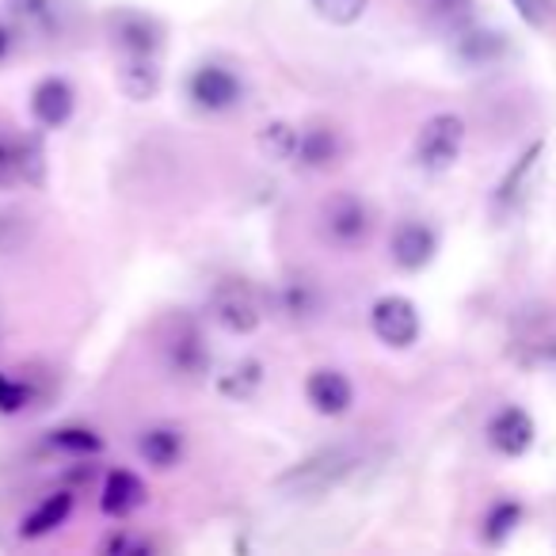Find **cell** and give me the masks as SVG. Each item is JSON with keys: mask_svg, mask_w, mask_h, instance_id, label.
<instances>
[{"mask_svg": "<svg viewBox=\"0 0 556 556\" xmlns=\"http://www.w3.org/2000/svg\"><path fill=\"white\" fill-rule=\"evenodd\" d=\"M363 465V454L351 442H336V446H320L317 454L302 457L290 465L282 477H275V492L287 500H325L340 484H348L351 472Z\"/></svg>", "mask_w": 556, "mask_h": 556, "instance_id": "6da1fadb", "label": "cell"}, {"mask_svg": "<svg viewBox=\"0 0 556 556\" xmlns=\"http://www.w3.org/2000/svg\"><path fill=\"white\" fill-rule=\"evenodd\" d=\"M47 184V149L39 134H16L0 126V191Z\"/></svg>", "mask_w": 556, "mask_h": 556, "instance_id": "7a4b0ae2", "label": "cell"}, {"mask_svg": "<svg viewBox=\"0 0 556 556\" xmlns=\"http://www.w3.org/2000/svg\"><path fill=\"white\" fill-rule=\"evenodd\" d=\"M210 320L229 336H252L263 325V302L252 282H244V278H222L210 290Z\"/></svg>", "mask_w": 556, "mask_h": 556, "instance_id": "3957f363", "label": "cell"}, {"mask_svg": "<svg viewBox=\"0 0 556 556\" xmlns=\"http://www.w3.org/2000/svg\"><path fill=\"white\" fill-rule=\"evenodd\" d=\"M374 232V214L358 194L336 191L332 199H325L320 206V237L340 252H355L358 244H366Z\"/></svg>", "mask_w": 556, "mask_h": 556, "instance_id": "277c9868", "label": "cell"}, {"mask_svg": "<svg viewBox=\"0 0 556 556\" xmlns=\"http://www.w3.org/2000/svg\"><path fill=\"white\" fill-rule=\"evenodd\" d=\"M462 146H465L462 115L442 111V115H431L419 126L412 156H416V164L424 172H446V168H454V161L462 156Z\"/></svg>", "mask_w": 556, "mask_h": 556, "instance_id": "5b68a950", "label": "cell"}, {"mask_svg": "<svg viewBox=\"0 0 556 556\" xmlns=\"http://www.w3.org/2000/svg\"><path fill=\"white\" fill-rule=\"evenodd\" d=\"M108 39L115 42L118 58H161L164 27L146 12L118 9L108 16Z\"/></svg>", "mask_w": 556, "mask_h": 556, "instance_id": "8992f818", "label": "cell"}, {"mask_svg": "<svg viewBox=\"0 0 556 556\" xmlns=\"http://www.w3.org/2000/svg\"><path fill=\"white\" fill-rule=\"evenodd\" d=\"M187 96L194 100L199 111H210V115H222V111L240 108L244 100V80L237 77L225 65H199L187 80Z\"/></svg>", "mask_w": 556, "mask_h": 556, "instance_id": "52a82bcc", "label": "cell"}, {"mask_svg": "<svg viewBox=\"0 0 556 556\" xmlns=\"http://www.w3.org/2000/svg\"><path fill=\"white\" fill-rule=\"evenodd\" d=\"M164 366L179 381H199L210 370L206 340L191 320H176V328L164 336Z\"/></svg>", "mask_w": 556, "mask_h": 556, "instance_id": "ba28073f", "label": "cell"}, {"mask_svg": "<svg viewBox=\"0 0 556 556\" xmlns=\"http://www.w3.org/2000/svg\"><path fill=\"white\" fill-rule=\"evenodd\" d=\"M370 328L386 348L404 351L419 340V309L401 294L378 298L370 309Z\"/></svg>", "mask_w": 556, "mask_h": 556, "instance_id": "9c48e42d", "label": "cell"}, {"mask_svg": "<svg viewBox=\"0 0 556 556\" xmlns=\"http://www.w3.org/2000/svg\"><path fill=\"white\" fill-rule=\"evenodd\" d=\"M439 252V237L427 222H401L389 237V255L401 270H424Z\"/></svg>", "mask_w": 556, "mask_h": 556, "instance_id": "30bf717a", "label": "cell"}, {"mask_svg": "<svg viewBox=\"0 0 556 556\" xmlns=\"http://www.w3.org/2000/svg\"><path fill=\"white\" fill-rule=\"evenodd\" d=\"M348 153V141L336 126H305L302 138H298V156L294 164L309 172H325V168H336Z\"/></svg>", "mask_w": 556, "mask_h": 556, "instance_id": "8fae6325", "label": "cell"}, {"mask_svg": "<svg viewBox=\"0 0 556 556\" xmlns=\"http://www.w3.org/2000/svg\"><path fill=\"white\" fill-rule=\"evenodd\" d=\"M488 442H492L495 454L503 457H522L533 446V419L522 408H503L488 424Z\"/></svg>", "mask_w": 556, "mask_h": 556, "instance_id": "7c38bea8", "label": "cell"}, {"mask_svg": "<svg viewBox=\"0 0 556 556\" xmlns=\"http://www.w3.org/2000/svg\"><path fill=\"white\" fill-rule=\"evenodd\" d=\"M73 108H77V96H73L70 80L62 77H47L35 85L31 92V115L39 126H47V130H58V126L70 123Z\"/></svg>", "mask_w": 556, "mask_h": 556, "instance_id": "4fadbf2b", "label": "cell"}, {"mask_svg": "<svg viewBox=\"0 0 556 556\" xmlns=\"http://www.w3.org/2000/svg\"><path fill=\"white\" fill-rule=\"evenodd\" d=\"M146 500H149V488H146V480H141L138 472H130V469L108 472V480H103V492H100L103 515L130 518L134 510L146 507Z\"/></svg>", "mask_w": 556, "mask_h": 556, "instance_id": "5bb4252c", "label": "cell"}, {"mask_svg": "<svg viewBox=\"0 0 556 556\" xmlns=\"http://www.w3.org/2000/svg\"><path fill=\"white\" fill-rule=\"evenodd\" d=\"M305 396L320 416H343L355 404V386L340 370H313L305 381Z\"/></svg>", "mask_w": 556, "mask_h": 556, "instance_id": "9a60e30c", "label": "cell"}, {"mask_svg": "<svg viewBox=\"0 0 556 556\" xmlns=\"http://www.w3.org/2000/svg\"><path fill=\"white\" fill-rule=\"evenodd\" d=\"M118 88L134 103L153 100L161 92V58H118Z\"/></svg>", "mask_w": 556, "mask_h": 556, "instance_id": "2e32d148", "label": "cell"}, {"mask_svg": "<svg viewBox=\"0 0 556 556\" xmlns=\"http://www.w3.org/2000/svg\"><path fill=\"white\" fill-rule=\"evenodd\" d=\"M138 454L141 462H149L153 469H176L179 457H184V431L179 427H149L138 439Z\"/></svg>", "mask_w": 556, "mask_h": 556, "instance_id": "e0dca14e", "label": "cell"}, {"mask_svg": "<svg viewBox=\"0 0 556 556\" xmlns=\"http://www.w3.org/2000/svg\"><path fill=\"white\" fill-rule=\"evenodd\" d=\"M454 54L462 58L465 65H492L507 54V35L500 31H480V27H469V31H457L454 39Z\"/></svg>", "mask_w": 556, "mask_h": 556, "instance_id": "ac0fdd59", "label": "cell"}, {"mask_svg": "<svg viewBox=\"0 0 556 556\" xmlns=\"http://www.w3.org/2000/svg\"><path fill=\"white\" fill-rule=\"evenodd\" d=\"M70 510H73V495H70V492L50 495V500H42L39 507H35L31 515L24 518L20 533H24V538H47V533H54L58 526H65Z\"/></svg>", "mask_w": 556, "mask_h": 556, "instance_id": "d6986e66", "label": "cell"}, {"mask_svg": "<svg viewBox=\"0 0 556 556\" xmlns=\"http://www.w3.org/2000/svg\"><path fill=\"white\" fill-rule=\"evenodd\" d=\"M538 156H541V141H533L530 149H526L522 156H518V164L515 168L503 176V184L495 187V206L500 210H510L518 199L526 194V184H530V176H533V168H538Z\"/></svg>", "mask_w": 556, "mask_h": 556, "instance_id": "ffe728a7", "label": "cell"}, {"mask_svg": "<svg viewBox=\"0 0 556 556\" xmlns=\"http://www.w3.org/2000/svg\"><path fill=\"white\" fill-rule=\"evenodd\" d=\"M298 138H302V130L290 123H267L260 130V138H255V146H260V153L267 156V161H278L287 164L298 156Z\"/></svg>", "mask_w": 556, "mask_h": 556, "instance_id": "44dd1931", "label": "cell"}, {"mask_svg": "<svg viewBox=\"0 0 556 556\" xmlns=\"http://www.w3.org/2000/svg\"><path fill=\"white\" fill-rule=\"evenodd\" d=\"M522 522V507L515 500H500L484 518V541L488 545H503L515 533V526Z\"/></svg>", "mask_w": 556, "mask_h": 556, "instance_id": "7402d4cb", "label": "cell"}, {"mask_svg": "<svg viewBox=\"0 0 556 556\" xmlns=\"http://www.w3.org/2000/svg\"><path fill=\"white\" fill-rule=\"evenodd\" d=\"M263 386V366L260 363H240V366H232L229 374L222 378V393L225 396H232V401H248V396H255V389Z\"/></svg>", "mask_w": 556, "mask_h": 556, "instance_id": "603a6c76", "label": "cell"}, {"mask_svg": "<svg viewBox=\"0 0 556 556\" xmlns=\"http://www.w3.org/2000/svg\"><path fill=\"white\" fill-rule=\"evenodd\" d=\"M50 446L62 450V454H77V457H88V454H100L103 450V439L88 427H62V431L50 434Z\"/></svg>", "mask_w": 556, "mask_h": 556, "instance_id": "cb8c5ba5", "label": "cell"}, {"mask_svg": "<svg viewBox=\"0 0 556 556\" xmlns=\"http://www.w3.org/2000/svg\"><path fill=\"white\" fill-rule=\"evenodd\" d=\"M313 9H317V16L328 20V24L351 27V24H358V20L366 16L370 0H313Z\"/></svg>", "mask_w": 556, "mask_h": 556, "instance_id": "d4e9b609", "label": "cell"}, {"mask_svg": "<svg viewBox=\"0 0 556 556\" xmlns=\"http://www.w3.org/2000/svg\"><path fill=\"white\" fill-rule=\"evenodd\" d=\"M427 12L431 24H442V27H465L472 12V0H419Z\"/></svg>", "mask_w": 556, "mask_h": 556, "instance_id": "484cf974", "label": "cell"}, {"mask_svg": "<svg viewBox=\"0 0 556 556\" xmlns=\"http://www.w3.org/2000/svg\"><path fill=\"white\" fill-rule=\"evenodd\" d=\"M31 386H27L24 378H12V374L0 370V412L4 416H16V412H24L27 404H31Z\"/></svg>", "mask_w": 556, "mask_h": 556, "instance_id": "4316f807", "label": "cell"}, {"mask_svg": "<svg viewBox=\"0 0 556 556\" xmlns=\"http://www.w3.org/2000/svg\"><path fill=\"white\" fill-rule=\"evenodd\" d=\"M4 9H9V16L20 20V24H50L54 0H4Z\"/></svg>", "mask_w": 556, "mask_h": 556, "instance_id": "83f0119b", "label": "cell"}, {"mask_svg": "<svg viewBox=\"0 0 556 556\" xmlns=\"http://www.w3.org/2000/svg\"><path fill=\"white\" fill-rule=\"evenodd\" d=\"M515 9L530 27H548L556 16V0H515Z\"/></svg>", "mask_w": 556, "mask_h": 556, "instance_id": "f1b7e54d", "label": "cell"}, {"mask_svg": "<svg viewBox=\"0 0 556 556\" xmlns=\"http://www.w3.org/2000/svg\"><path fill=\"white\" fill-rule=\"evenodd\" d=\"M27 237V217L24 214H0V252H12Z\"/></svg>", "mask_w": 556, "mask_h": 556, "instance_id": "f546056e", "label": "cell"}, {"mask_svg": "<svg viewBox=\"0 0 556 556\" xmlns=\"http://www.w3.org/2000/svg\"><path fill=\"white\" fill-rule=\"evenodd\" d=\"M309 309H313V302H309V287H290L287 290V313H294V317H309Z\"/></svg>", "mask_w": 556, "mask_h": 556, "instance_id": "4dcf8cb0", "label": "cell"}, {"mask_svg": "<svg viewBox=\"0 0 556 556\" xmlns=\"http://www.w3.org/2000/svg\"><path fill=\"white\" fill-rule=\"evenodd\" d=\"M9 47H12V35H9V27H0V62L9 58Z\"/></svg>", "mask_w": 556, "mask_h": 556, "instance_id": "1f68e13d", "label": "cell"}]
</instances>
